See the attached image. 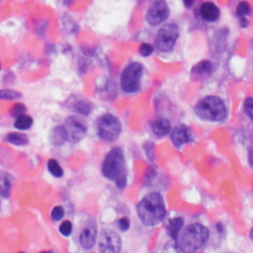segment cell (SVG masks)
<instances>
[{
	"label": "cell",
	"instance_id": "cell-20",
	"mask_svg": "<svg viewBox=\"0 0 253 253\" xmlns=\"http://www.w3.org/2000/svg\"><path fill=\"white\" fill-rule=\"evenodd\" d=\"M32 126H33V118L27 114L17 117L14 122V126L19 131L29 130Z\"/></svg>",
	"mask_w": 253,
	"mask_h": 253
},
{
	"label": "cell",
	"instance_id": "cell-21",
	"mask_svg": "<svg viewBox=\"0 0 253 253\" xmlns=\"http://www.w3.org/2000/svg\"><path fill=\"white\" fill-rule=\"evenodd\" d=\"M12 188V181L9 175L4 174L0 178V196L2 198H9Z\"/></svg>",
	"mask_w": 253,
	"mask_h": 253
},
{
	"label": "cell",
	"instance_id": "cell-2",
	"mask_svg": "<svg viewBox=\"0 0 253 253\" xmlns=\"http://www.w3.org/2000/svg\"><path fill=\"white\" fill-rule=\"evenodd\" d=\"M166 213L164 200L158 192L147 194L137 206L138 217L147 227L159 225L165 219Z\"/></svg>",
	"mask_w": 253,
	"mask_h": 253
},
{
	"label": "cell",
	"instance_id": "cell-19",
	"mask_svg": "<svg viewBox=\"0 0 253 253\" xmlns=\"http://www.w3.org/2000/svg\"><path fill=\"white\" fill-rule=\"evenodd\" d=\"M4 140L6 143L18 147H24L29 144V138L27 137V135L18 132H12L7 134Z\"/></svg>",
	"mask_w": 253,
	"mask_h": 253
},
{
	"label": "cell",
	"instance_id": "cell-13",
	"mask_svg": "<svg viewBox=\"0 0 253 253\" xmlns=\"http://www.w3.org/2000/svg\"><path fill=\"white\" fill-rule=\"evenodd\" d=\"M97 240V227L94 223H89L79 234V243L82 248L90 250L94 247Z\"/></svg>",
	"mask_w": 253,
	"mask_h": 253
},
{
	"label": "cell",
	"instance_id": "cell-3",
	"mask_svg": "<svg viewBox=\"0 0 253 253\" xmlns=\"http://www.w3.org/2000/svg\"><path fill=\"white\" fill-rule=\"evenodd\" d=\"M210 238V231L202 224L187 226L176 239V245L181 253H196L204 247Z\"/></svg>",
	"mask_w": 253,
	"mask_h": 253
},
{
	"label": "cell",
	"instance_id": "cell-7",
	"mask_svg": "<svg viewBox=\"0 0 253 253\" xmlns=\"http://www.w3.org/2000/svg\"><path fill=\"white\" fill-rule=\"evenodd\" d=\"M180 30L175 23L163 25L157 32L155 38V48L161 52H170L176 45Z\"/></svg>",
	"mask_w": 253,
	"mask_h": 253
},
{
	"label": "cell",
	"instance_id": "cell-15",
	"mask_svg": "<svg viewBox=\"0 0 253 253\" xmlns=\"http://www.w3.org/2000/svg\"><path fill=\"white\" fill-rule=\"evenodd\" d=\"M199 13H200V16L206 22H209V23L218 21L221 15L220 8L212 1H206L202 3L199 7Z\"/></svg>",
	"mask_w": 253,
	"mask_h": 253
},
{
	"label": "cell",
	"instance_id": "cell-40",
	"mask_svg": "<svg viewBox=\"0 0 253 253\" xmlns=\"http://www.w3.org/2000/svg\"><path fill=\"white\" fill-rule=\"evenodd\" d=\"M19 253H25V252H19Z\"/></svg>",
	"mask_w": 253,
	"mask_h": 253
},
{
	"label": "cell",
	"instance_id": "cell-18",
	"mask_svg": "<svg viewBox=\"0 0 253 253\" xmlns=\"http://www.w3.org/2000/svg\"><path fill=\"white\" fill-rule=\"evenodd\" d=\"M50 141L55 147H60L66 142H68L67 135H66V132H65V129H63L62 125L55 126L54 128L51 130V135H50Z\"/></svg>",
	"mask_w": 253,
	"mask_h": 253
},
{
	"label": "cell",
	"instance_id": "cell-17",
	"mask_svg": "<svg viewBox=\"0 0 253 253\" xmlns=\"http://www.w3.org/2000/svg\"><path fill=\"white\" fill-rule=\"evenodd\" d=\"M184 228V219L181 217H175L172 218L168 221L167 226H166V231L167 234L174 240L176 241L178 235L182 231Z\"/></svg>",
	"mask_w": 253,
	"mask_h": 253
},
{
	"label": "cell",
	"instance_id": "cell-22",
	"mask_svg": "<svg viewBox=\"0 0 253 253\" xmlns=\"http://www.w3.org/2000/svg\"><path fill=\"white\" fill-rule=\"evenodd\" d=\"M250 14H251V5L249 4V2L245 1V0L240 1L236 6V16L238 20L248 19L247 17L250 16Z\"/></svg>",
	"mask_w": 253,
	"mask_h": 253
},
{
	"label": "cell",
	"instance_id": "cell-37",
	"mask_svg": "<svg viewBox=\"0 0 253 253\" xmlns=\"http://www.w3.org/2000/svg\"><path fill=\"white\" fill-rule=\"evenodd\" d=\"M0 209H1V202H0Z\"/></svg>",
	"mask_w": 253,
	"mask_h": 253
},
{
	"label": "cell",
	"instance_id": "cell-31",
	"mask_svg": "<svg viewBox=\"0 0 253 253\" xmlns=\"http://www.w3.org/2000/svg\"><path fill=\"white\" fill-rule=\"evenodd\" d=\"M145 150H146V154L149 157L150 160H153L154 159V147L152 144H147L145 146Z\"/></svg>",
	"mask_w": 253,
	"mask_h": 253
},
{
	"label": "cell",
	"instance_id": "cell-1",
	"mask_svg": "<svg viewBox=\"0 0 253 253\" xmlns=\"http://www.w3.org/2000/svg\"><path fill=\"white\" fill-rule=\"evenodd\" d=\"M101 172L105 178L113 181L120 190L126 188L128 183V169L124 151L120 147L113 148L105 156Z\"/></svg>",
	"mask_w": 253,
	"mask_h": 253
},
{
	"label": "cell",
	"instance_id": "cell-4",
	"mask_svg": "<svg viewBox=\"0 0 253 253\" xmlns=\"http://www.w3.org/2000/svg\"><path fill=\"white\" fill-rule=\"evenodd\" d=\"M195 114L203 121L211 123L224 122L228 117L225 102L218 96L209 95L202 98L195 106Z\"/></svg>",
	"mask_w": 253,
	"mask_h": 253
},
{
	"label": "cell",
	"instance_id": "cell-12",
	"mask_svg": "<svg viewBox=\"0 0 253 253\" xmlns=\"http://www.w3.org/2000/svg\"><path fill=\"white\" fill-rule=\"evenodd\" d=\"M65 105L69 110H72L79 116L87 117L93 111V104L83 97L72 96L69 98Z\"/></svg>",
	"mask_w": 253,
	"mask_h": 253
},
{
	"label": "cell",
	"instance_id": "cell-5",
	"mask_svg": "<svg viewBox=\"0 0 253 253\" xmlns=\"http://www.w3.org/2000/svg\"><path fill=\"white\" fill-rule=\"evenodd\" d=\"M96 133L100 140L113 143L119 139L122 133V124L116 116L109 113L104 114L97 121Z\"/></svg>",
	"mask_w": 253,
	"mask_h": 253
},
{
	"label": "cell",
	"instance_id": "cell-10",
	"mask_svg": "<svg viewBox=\"0 0 253 253\" xmlns=\"http://www.w3.org/2000/svg\"><path fill=\"white\" fill-rule=\"evenodd\" d=\"M169 15L170 10L164 0H155L150 6L146 14V19L151 26L156 27L164 23Z\"/></svg>",
	"mask_w": 253,
	"mask_h": 253
},
{
	"label": "cell",
	"instance_id": "cell-14",
	"mask_svg": "<svg viewBox=\"0 0 253 253\" xmlns=\"http://www.w3.org/2000/svg\"><path fill=\"white\" fill-rule=\"evenodd\" d=\"M213 63L209 60H202L192 68L191 76L194 80H205L213 73Z\"/></svg>",
	"mask_w": 253,
	"mask_h": 253
},
{
	"label": "cell",
	"instance_id": "cell-35",
	"mask_svg": "<svg viewBox=\"0 0 253 253\" xmlns=\"http://www.w3.org/2000/svg\"><path fill=\"white\" fill-rule=\"evenodd\" d=\"M249 237H250V239L253 241V227H252V228H251V230H250V232H249Z\"/></svg>",
	"mask_w": 253,
	"mask_h": 253
},
{
	"label": "cell",
	"instance_id": "cell-38",
	"mask_svg": "<svg viewBox=\"0 0 253 253\" xmlns=\"http://www.w3.org/2000/svg\"><path fill=\"white\" fill-rule=\"evenodd\" d=\"M227 253H234V252H227Z\"/></svg>",
	"mask_w": 253,
	"mask_h": 253
},
{
	"label": "cell",
	"instance_id": "cell-26",
	"mask_svg": "<svg viewBox=\"0 0 253 253\" xmlns=\"http://www.w3.org/2000/svg\"><path fill=\"white\" fill-rule=\"evenodd\" d=\"M65 217V209L62 206H55L51 212V218L53 222H59Z\"/></svg>",
	"mask_w": 253,
	"mask_h": 253
},
{
	"label": "cell",
	"instance_id": "cell-23",
	"mask_svg": "<svg viewBox=\"0 0 253 253\" xmlns=\"http://www.w3.org/2000/svg\"><path fill=\"white\" fill-rule=\"evenodd\" d=\"M48 170L49 172L55 178H61L63 176V169L61 168L60 164L58 163V161L56 159L51 158L48 161Z\"/></svg>",
	"mask_w": 253,
	"mask_h": 253
},
{
	"label": "cell",
	"instance_id": "cell-33",
	"mask_svg": "<svg viewBox=\"0 0 253 253\" xmlns=\"http://www.w3.org/2000/svg\"><path fill=\"white\" fill-rule=\"evenodd\" d=\"M156 175V171L153 167H150L148 170H147V173H146V183H151V181L155 177Z\"/></svg>",
	"mask_w": 253,
	"mask_h": 253
},
{
	"label": "cell",
	"instance_id": "cell-8",
	"mask_svg": "<svg viewBox=\"0 0 253 253\" xmlns=\"http://www.w3.org/2000/svg\"><path fill=\"white\" fill-rule=\"evenodd\" d=\"M67 135V141L73 144L79 143L87 134V123L79 115L70 116L62 125Z\"/></svg>",
	"mask_w": 253,
	"mask_h": 253
},
{
	"label": "cell",
	"instance_id": "cell-16",
	"mask_svg": "<svg viewBox=\"0 0 253 253\" xmlns=\"http://www.w3.org/2000/svg\"><path fill=\"white\" fill-rule=\"evenodd\" d=\"M151 128L152 133L157 137V138H163L170 134L171 132V123L164 118H159L153 121L151 125Z\"/></svg>",
	"mask_w": 253,
	"mask_h": 253
},
{
	"label": "cell",
	"instance_id": "cell-28",
	"mask_svg": "<svg viewBox=\"0 0 253 253\" xmlns=\"http://www.w3.org/2000/svg\"><path fill=\"white\" fill-rule=\"evenodd\" d=\"M26 111H27V108H26V106H25L24 104H22V103H17V104H15V105L12 107V109H11V111H10V115H11L13 118L16 119L17 117L26 114Z\"/></svg>",
	"mask_w": 253,
	"mask_h": 253
},
{
	"label": "cell",
	"instance_id": "cell-24",
	"mask_svg": "<svg viewBox=\"0 0 253 253\" xmlns=\"http://www.w3.org/2000/svg\"><path fill=\"white\" fill-rule=\"evenodd\" d=\"M22 97L19 91L13 89H0V100H18Z\"/></svg>",
	"mask_w": 253,
	"mask_h": 253
},
{
	"label": "cell",
	"instance_id": "cell-27",
	"mask_svg": "<svg viewBox=\"0 0 253 253\" xmlns=\"http://www.w3.org/2000/svg\"><path fill=\"white\" fill-rule=\"evenodd\" d=\"M243 110L246 116L253 121V97H247L243 104Z\"/></svg>",
	"mask_w": 253,
	"mask_h": 253
},
{
	"label": "cell",
	"instance_id": "cell-32",
	"mask_svg": "<svg viewBox=\"0 0 253 253\" xmlns=\"http://www.w3.org/2000/svg\"><path fill=\"white\" fill-rule=\"evenodd\" d=\"M247 162L249 167L253 170V142L249 145L247 149Z\"/></svg>",
	"mask_w": 253,
	"mask_h": 253
},
{
	"label": "cell",
	"instance_id": "cell-25",
	"mask_svg": "<svg viewBox=\"0 0 253 253\" xmlns=\"http://www.w3.org/2000/svg\"><path fill=\"white\" fill-rule=\"evenodd\" d=\"M73 230H74V226L70 221H63L59 226L60 234L66 237L70 236L73 233Z\"/></svg>",
	"mask_w": 253,
	"mask_h": 253
},
{
	"label": "cell",
	"instance_id": "cell-11",
	"mask_svg": "<svg viewBox=\"0 0 253 253\" xmlns=\"http://www.w3.org/2000/svg\"><path fill=\"white\" fill-rule=\"evenodd\" d=\"M170 140L175 148H180L183 145L189 144L193 141V133L188 126L180 124L177 125L170 132Z\"/></svg>",
	"mask_w": 253,
	"mask_h": 253
},
{
	"label": "cell",
	"instance_id": "cell-29",
	"mask_svg": "<svg viewBox=\"0 0 253 253\" xmlns=\"http://www.w3.org/2000/svg\"><path fill=\"white\" fill-rule=\"evenodd\" d=\"M139 51H140V53H141L143 56L148 57V56H150V55L153 52V47H152L151 44L145 43V44H142V45H141V47H140V49H139Z\"/></svg>",
	"mask_w": 253,
	"mask_h": 253
},
{
	"label": "cell",
	"instance_id": "cell-36",
	"mask_svg": "<svg viewBox=\"0 0 253 253\" xmlns=\"http://www.w3.org/2000/svg\"><path fill=\"white\" fill-rule=\"evenodd\" d=\"M41 253H52L51 251H42Z\"/></svg>",
	"mask_w": 253,
	"mask_h": 253
},
{
	"label": "cell",
	"instance_id": "cell-34",
	"mask_svg": "<svg viewBox=\"0 0 253 253\" xmlns=\"http://www.w3.org/2000/svg\"><path fill=\"white\" fill-rule=\"evenodd\" d=\"M182 2L186 8H191L195 3V0H182Z\"/></svg>",
	"mask_w": 253,
	"mask_h": 253
},
{
	"label": "cell",
	"instance_id": "cell-6",
	"mask_svg": "<svg viewBox=\"0 0 253 253\" xmlns=\"http://www.w3.org/2000/svg\"><path fill=\"white\" fill-rule=\"evenodd\" d=\"M144 68L140 62H131L121 75V87L126 94L137 93L141 88Z\"/></svg>",
	"mask_w": 253,
	"mask_h": 253
},
{
	"label": "cell",
	"instance_id": "cell-39",
	"mask_svg": "<svg viewBox=\"0 0 253 253\" xmlns=\"http://www.w3.org/2000/svg\"><path fill=\"white\" fill-rule=\"evenodd\" d=\"M0 70H1V65H0Z\"/></svg>",
	"mask_w": 253,
	"mask_h": 253
},
{
	"label": "cell",
	"instance_id": "cell-30",
	"mask_svg": "<svg viewBox=\"0 0 253 253\" xmlns=\"http://www.w3.org/2000/svg\"><path fill=\"white\" fill-rule=\"evenodd\" d=\"M131 227V221L129 218L123 217L118 221V228L121 231H126Z\"/></svg>",
	"mask_w": 253,
	"mask_h": 253
},
{
	"label": "cell",
	"instance_id": "cell-9",
	"mask_svg": "<svg viewBox=\"0 0 253 253\" xmlns=\"http://www.w3.org/2000/svg\"><path fill=\"white\" fill-rule=\"evenodd\" d=\"M98 248L100 253H120L122 239L113 229H103L99 235Z\"/></svg>",
	"mask_w": 253,
	"mask_h": 253
}]
</instances>
